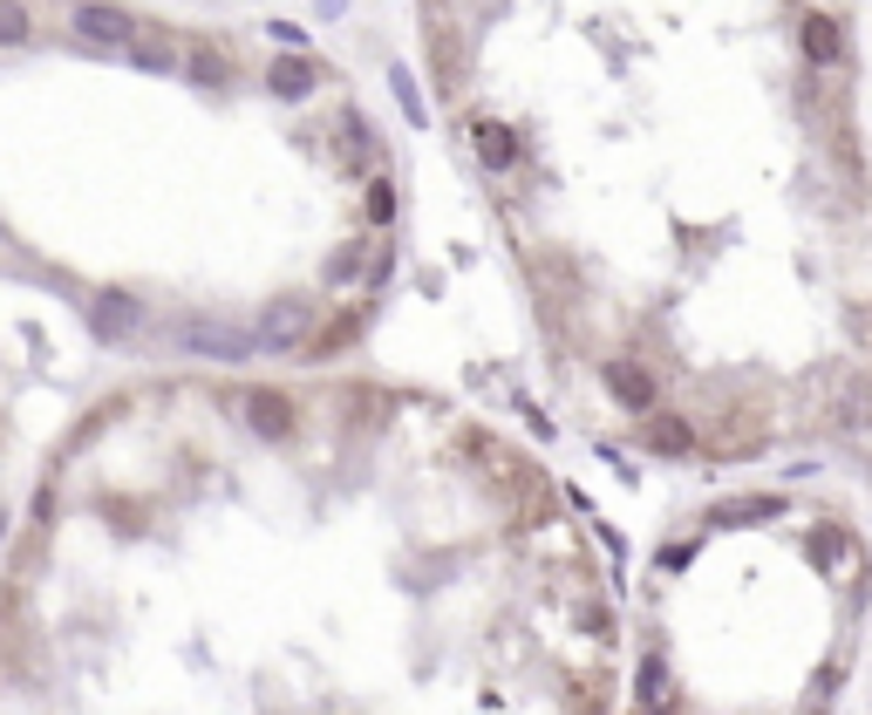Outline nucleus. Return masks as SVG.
<instances>
[{"instance_id": "obj_1", "label": "nucleus", "mask_w": 872, "mask_h": 715, "mask_svg": "<svg viewBox=\"0 0 872 715\" xmlns=\"http://www.w3.org/2000/svg\"><path fill=\"white\" fill-rule=\"evenodd\" d=\"M137 28L143 21L130 8H116V0H83V8H75V34H83L89 49H130Z\"/></svg>"}, {"instance_id": "obj_2", "label": "nucleus", "mask_w": 872, "mask_h": 715, "mask_svg": "<svg viewBox=\"0 0 872 715\" xmlns=\"http://www.w3.org/2000/svg\"><path fill=\"white\" fill-rule=\"evenodd\" d=\"M307 328H313V307H307V300H273L266 321H259V348H294V354H300Z\"/></svg>"}, {"instance_id": "obj_3", "label": "nucleus", "mask_w": 872, "mask_h": 715, "mask_svg": "<svg viewBox=\"0 0 872 715\" xmlns=\"http://www.w3.org/2000/svg\"><path fill=\"white\" fill-rule=\"evenodd\" d=\"M124 55H130V68H143V75H178V62H184V49H178L157 21H143V28H137V42H130Z\"/></svg>"}, {"instance_id": "obj_4", "label": "nucleus", "mask_w": 872, "mask_h": 715, "mask_svg": "<svg viewBox=\"0 0 872 715\" xmlns=\"http://www.w3.org/2000/svg\"><path fill=\"white\" fill-rule=\"evenodd\" d=\"M798 42H805V62H811V68H839V62H846V28L831 21V14H805Z\"/></svg>"}, {"instance_id": "obj_5", "label": "nucleus", "mask_w": 872, "mask_h": 715, "mask_svg": "<svg viewBox=\"0 0 872 715\" xmlns=\"http://www.w3.org/2000/svg\"><path fill=\"white\" fill-rule=\"evenodd\" d=\"M246 423H253L259 436H287V429H294V395H280V388H253V395H246Z\"/></svg>"}, {"instance_id": "obj_6", "label": "nucleus", "mask_w": 872, "mask_h": 715, "mask_svg": "<svg viewBox=\"0 0 872 715\" xmlns=\"http://www.w3.org/2000/svg\"><path fill=\"white\" fill-rule=\"evenodd\" d=\"M89 321H96V334L103 341H124V334H137V300L130 294H96V307H89Z\"/></svg>"}, {"instance_id": "obj_7", "label": "nucleus", "mask_w": 872, "mask_h": 715, "mask_svg": "<svg viewBox=\"0 0 872 715\" xmlns=\"http://www.w3.org/2000/svg\"><path fill=\"white\" fill-rule=\"evenodd\" d=\"M600 375H607V388L620 395L627 409H648V403H655V375H648V369H634V362H620V354H614Z\"/></svg>"}, {"instance_id": "obj_8", "label": "nucleus", "mask_w": 872, "mask_h": 715, "mask_svg": "<svg viewBox=\"0 0 872 715\" xmlns=\"http://www.w3.org/2000/svg\"><path fill=\"white\" fill-rule=\"evenodd\" d=\"M470 143H478V157L491 171H511V157H519V143H511L504 124H470Z\"/></svg>"}, {"instance_id": "obj_9", "label": "nucleus", "mask_w": 872, "mask_h": 715, "mask_svg": "<svg viewBox=\"0 0 872 715\" xmlns=\"http://www.w3.org/2000/svg\"><path fill=\"white\" fill-rule=\"evenodd\" d=\"M313 75H321V68H313L307 55H287V62H273L266 83H273V96H307V89H313Z\"/></svg>"}, {"instance_id": "obj_10", "label": "nucleus", "mask_w": 872, "mask_h": 715, "mask_svg": "<svg viewBox=\"0 0 872 715\" xmlns=\"http://www.w3.org/2000/svg\"><path fill=\"white\" fill-rule=\"evenodd\" d=\"M184 68L198 75V83H225V68H232V62H225L219 42H191V49H184Z\"/></svg>"}, {"instance_id": "obj_11", "label": "nucleus", "mask_w": 872, "mask_h": 715, "mask_svg": "<svg viewBox=\"0 0 872 715\" xmlns=\"http://www.w3.org/2000/svg\"><path fill=\"white\" fill-rule=\"evenodd\" d=\"M648 444H661V450L689 457V450H695V436H689V423H682V416H655V423H648Z\"/></svg>"}, {"instance_id": "obj_12", "label": "nucleus", "mask_w": 872, "mask_h": 715, "mask_svg": "<svg viewBox=\"0 0 872 715\" xmlns=\"http://www.w3.org/2000/svg\"><path fill=\"white\" fill-rule=\"evenodd\" d=\"M21 42H34V21L21 0H0V49H21Z\"/></svg>"}, {"instance_id": "obj_13", "label": "nucleus", "mask_w": 872, "mask_h": 715, "mask_svg": "<svg viewBox=\"0 0 872 715\" xmlns=\"http://www.w3.org/2000/svg\"><path fill=\"white\" fill-rule=\"evenodd\" d=\"M369 218H375V225H389V218H395V184H389V178H375V184H369Z\"/></svg>"}, {"instance_id": "obj_14", "label": "nucleus", "mask_w": 872, "mask_h": 715, "mask_svg": "<svg viewBox=\"0 0 872 715\" xmlns=\"http://www.w3.org/2000/svg\"><path fill=\"white\" fill-rule=\"evenodd\" d=\"M354 266H362V238H354V246H341V253H334L328 280H354Z\"/></svg>"}]
</instances>
